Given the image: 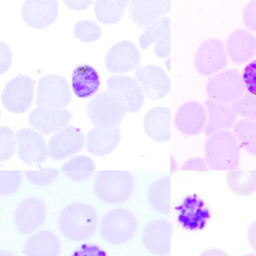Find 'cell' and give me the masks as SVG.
I'll return each mask as SVG.
<instances>
[{
  "label": "cell",
  "instance_id": "33",
  "mask_svg": "<svg viewBox=\"0 0 256 256\" xmlns=\"http://www.w3.org/2000/svg\"><path fill=\"white\" fill-rule=\"evenodd\" d=\"M170 18L164 16L145 28L138 39L140 48L145 49L156 42L170 28Z\"/></svg>",
  "mask_w": 256,
  "mask_h": 256
},
{
  "label": "cell",
  "instance_id": "6",
  "mask_svg": "<svg viewBox=\"0 0 256 256\" xmlns=\"http://www.w3.org/2000/svg\"><path fill=\"white\" fill-rule=\"evenodd\" d=\"M245 89L242 76L234 69L226 70L212 76L206 86L209 98L226 104L238 100L244 94Z\"/></svg>",
  "mask_w": 256,
  "mask_h": 256
},
{
  "label": "cell",
  "instance_id": "11",
  "mask_svg": "<svg viewBox=\"0 0 256 256\" xmlns=\"http://www.w3.org/2000/svg\"><path fill=\"white\" fill-rule=\"evenodd\" d=\"M107 90L116 95L126 112L134 113L142 107L144 100V90L138 80L128 75H114L106 81Z\"/></svg>",
  "mask_w": 256,
  "mask_h": 256
},
{
  "label": "cell",
  "instance_id": "14",
  "mask_svg": "<svg viewBox=\"0 0 256 256\" xmlns=\"http://www.w3.org/2000/svg\"><path fill=\"white\" fill-rule=\"evenodd\" d=\"M20 160L29 164H38L48 157V148L43 136L28 128H22L16 134Z\"/></svg>",
  "mask_w": 256,
  "mask_h": 256
},
{
  "label": "cell",
  "instance_id": "23",
  "mask_svg": "<svg viewBox=\"0 0 256 256\" xmlns=\"http://www.w3.org/2000/svg\"><path fill=\"white\" fill-rule=\"evenodd\" d=\"M146 134L153 140L166 142L170 138V111L169 108L156 106L150 109L143 120Z\"/></svg>",
  "mask_w": 256,
  "mask_h": 256
},
{
  "label": "cell",
  "instance_id": "42",
  "mask_svg": "<svg viewBox=\"0 0 256 256\" xmlns=\"http://www.w3.org/2000/svg\"><path fill=\"white\" fill-rule=\"evenodd\" d=\"M71 256H107V254L96 245L84 244L74 251Z\"/></svg>",
  "mask_w": 256,
  "mask_h": 256
},
{
  "label": "cell",
  "instance_id": "44",
  "mask_svg": "<svg viewBox=\"0 0 256 256\" xmlns=\"http://www.w3.org/2000/svg\"><path fill=\"white\" fill-rule=\"evenodd\" d=\"M247 238L250 247L256 252V220L250 224L248 228Z\"/></svg>",
  "mask_w": 256,
  "mask_h": 256
},
{
  "label": "cell",
  "instance_id": "24",
  "mask_svg": "<svg viewBox=\"0 0 256 256\" xmlns=\"http://www.w3.org/2000/svg\"><path fill=\"white\" fill-rule=\"evenodd\" d=\"M208 114V121L204 134L210 136L215 133L234 127L236 114L232 106L217 102L210 98L204 102Z\"/></svg>",
  "mask_w": 256,
  "mask_h": 256
},
{
  "label": "cell",
  "instance_id": "27",
  "mask_svg": "<svg viewBox=\"0 0 256 256\" xmlns=\"http://www.w3.org/2000/svg\"><path fill=\"white\" fill-rule=\"evenodd\" d=\"M100 84L96 70L86 64H80L74 68L72 77V89L78 98H86L93 95Z\"/></svg>",
  "mask_w": 256,
  "mask_h": 256
},
{
  "label": "cell",
  "instance_id": "43",
  "mask_svg": "<svg viewBox=\"0 0 256 256\" xmlns=\"http://www.w3.org/2000/svg\"><path fill=\"white\" fill-rule=\"evenodd\" d=\"M206 162L202 158H192L184 162L180 170L206 172L208 170V168Z\"/></svg>",
  "mask_w": 256,
  "mask_h": 256
},
{
  "label": "cell",
  "instance_id": "12",
  "mask_svg": "<svg viewBox=\"0 0 256 256\" xmlns=\"http://www.w3.org/2000/svg\"><path fill=\"white\" fill-rule=\"evenodd\" d=\"M84 142V136L79 128L66 126L50 137L48 152L52 159L62 160L82 150Z\"/></svg>",
  "mask_w": 256,
  "mask_h": 256
},
{
  "label": "cell",
  "instance_id": "41",
  "mask_svg": "<svg viewBox=\"0 0 256 256\" xmlns=\"http://www.w3.org/2000/svg\"><path fill=\"white\" fill-rule=\"evenodd\" d=\"M170 29L169 28L156 41L154 46V52L158 58H166L170 53Z\"/></svg>",
  "mask_w": 256,
  "mask_h": 256
},
{
  "label": "cell",
  "instance_id": "39",
  "mask_svg": "<svg viewBox=\"0 0 256 256\" xmlns=\"http://www.w3.org/2000/svg\"><path fill=\"white\" fill-rule=\"evenodd\" d=\"M242 78L248 92L256 94V59L245 66Z\"/></svg>",
  "mask_w": 256,
  "mask_h": 256
},
{
  "label": "cell",
  "instance_id": "22",
  "mask_svg": "<svg viewBox=\"0 0 256 256\" xmlns=\"http://www.w3.org/2000/svg\"><path fill=\"white\" fill-rule=\"evenodd\" d=\"M226 50L233 62H246L256 54V37L246 29L237 28L228 37Z\"/></svg>",
  "mask_w": 256,
  "mask_h": 256
},
{
  "label": "cell",
  "instance_id": "28",
  "mask_svg": "<svg viewBox=\"0 0 256 256\" xmlns=\"http://www.w3.org/2000/svg\"><path fill=\"white\" fill-rule=\"evenodd\" d=\"M148 197L149 203L156 212L168 214L170 210V178L166 176L154 180L150 186Z\"/></svg>",
  "mask_w": 256,
  "mask_h": 256
},
{
  "label": "cell",
  "instance_id": "20",
  "mask_svg": "<svg viewBox=\"0 0 256 256\" xmlns=\"http://www.w3.org/2000/svg\"><path fill=\"white\" fill-rule=\"evenodd\" d=\"M58 10L56 0H26L22 6V16L29 26L42 28L52 24Z\"/></svg>",
  "mask_w": 256,
  "mask_h": 256
},
{
  "label": "cell",
  "instance_id": "48",
  "mask_svg": "<svg viewBox=\"0 0 256 256\" xmlns=\"http://www.w3.org/2000/svg\"><path fill=\"white\" fill-rule=\"evenodd\" d=\"M171 171L174 172L176 170V164L174 160L171 158L170 160Z\"/></svg>",
  "mask_w": 256,
  "mask_h": 256
},
{
  "label": "cell",
  "instance_id": "40",
  "mask_svg": "<svg viewBox=\"0 0 256 256\" xmlns=\"http://www.w3.org/2000/svg\"><path fill=\"white\" fill-rule=\"evenodd\" d=\"M242 20L249 30L256 32V0L249 2L244 7Z\"/></svg>",
  "mask_w": 256,
  "mask_h": 256
},
{
  "label": "cell",
  "instance_id": "45",
  "mask_svg": "<svg viewBox=\"0 0 256 256\" xmlns=\"http://www.w3.org/2000/svg\"><path fill=\"white\" fill-rule=\"evenodd\" d=\"M64 2L71 9L82 10L86 8L90 5L92 1L64 0Z\"/></svg>",
  "mask_w": 256,
  "mask_h": 256
},
{
  "label": "cell",
  "instance_id": "7",
  "mask_svg": "<svg viewBox=\"0 0 256 256\" xmlns=\"http://www.w3.org/2000/svg\"><path fill=\"white\" fill-rule=\"evenodd\" d=\"M72 100L69 83L62 76L51 74L42 76L36 85L37 106L64 108Z\"/></svg>",
  "mask_w": 256,
  "mask_h": 256
},
{
  "label": "cell",
  "instance_id": "13",
  "mask_svg": "<svg viewBox=\"0 0 256 256\" xmlns=\"http://www.w3.org/2000/svg\"><path fill=\"white\" fill-rule=\"evenodd\" d=\"M140 54L136 44L123 40L113 44L104 59L106 70L111 73L123 74L136 69L140 63Z\"/></svg>",
  "mask_w": 256,
  "mask_h": 256
},
{
  "label": "cell",
  "instance_id": "47",
  "mask_svg": "<svg viewBox=\"0 0 256 256\" xmlns=\"http://www.w3.org/2000/svg\"><path fill=\"white\" fill-rule=\"evenodd\" d=\"M0 256H16L10 251L6 250H0Z\"/></svg>",
  "mask_w": 256,
  "mask_h": 256
},
{
  "label": "cell",
  "instance_id": "16",
  "mask_svg": "<svg viewBox=\"0 0 256 256\" xmlns=\"http://www.w3.org/2000/svg\"><path fill=\"white\" fill-rule=\"evenodd\" d=\"M134 76L146 96L152 100L162 98L170 90V78L159 66L147 64L138 66L135 69Z\"/></svg>",
  "mask_w": 256,
  "mask_h": 256
},
{
  "label": "cell",
  "instance_id": "30",
  "mask_svg": "<svg viewBox=\"0 0 256 256\" xmlns=\"http://www.w3.org/2000/svg\"><path fill=\"white\" fill-rule=\"evenodd\" d=\"M128 0H98L94 4V12L98 20L106 24L119 22L128 6Z\"/></svg>",
  "mask_w": 256,
  "mask_h": 256
},
{
  "label": "cell",
  "instance_id": "36",
  "mask_svg": "<svg viewBox=\"0 0 256 256\" xmlns=\"http://www.w3.org/2000/svg\"><path fill=\"white\" fill-rule=\"evenodd\" d=\"M16 145V136L12 129L6 126L0 128V161L10 158L14 154Z\"/></svg>",
  "mask_w": 256,
  "mask_h": 256
},
{
  "label": "cell",
  "instance_id": "46",
  "mask_svg": "<svg viewBox=\"0 0 256 256\" xmlns=\"http://www.w3.org/2000/svg\"><path fill=\"white\" fill-rule=\"evenodd\" d=\"M199 256H229L224 251L218 248H209L202 252Z\"/></svg>",
  "mask_w": 256,
  "mask_h": 256
},
{
  "label": "cell",
  "instance_id": "2",
  "mask_svg": "<svg viewBox=\"0 0 256 256\" xmlns=\"http://www.w3.org/2000/svg\"><path fill=\"white\" fill-rule=\"evenodd\" d=\"M134 186V176L126 170L98 171L94 182L96 196L109 204H120L132 196Z\"/></svg>",
  "mask_w": 256,
  "mask_h": 256
},
{
  "label": "cell",
  "instance_id": "32",
  "mask_svg": "<svg viewBox=\"0 0 256 256\" xmlns=\"http://www.w3.org/2000/svg\"><path fill=\"white\" fill-rule=\"evenodd\" d=\"M234 132L241 146L250 154L256 156V121L240 120L235 123Z\"/></svg>",
  "mask_w": 256,
  "mask_h": 256
},
{
  "label": "cell",
  "instance_id": "31",
  "mask_svg": "<svg viewBox=\"0 0 256 256\" xmlns=\"http://www.w3.org/2000/svg\"><path fill=\"white\" fill-rule=\"evenodd\" d=\"M61 170L71 180L81 182L88 180L93 174L95 166L90 157L79 155L66 162L62 167Z\"/></svg>",
  "mask_w": 256,
  "mask_h": 256
},
{
  "label": "cell",
  "instance_id": "38",
  "mask_svg": "<svg viewBox=\"0 0 256 256\" xmlns=\"http://www.w3.org/2000/svg\"><path fill=\"white\" fill-rule=\"evenodd\" d=\"M24 174L31 183L41 186L52 182L56 178L58 172L54 168H44L36 170H26Z\"/></svg>",
  "mask_w": 256,
  "mask_h": 256
},
{
  "label": "cell",
  "instance_id": "37",
  "mask_svg": "<svg viewBox=\"0 0 256 256\" xmlns=\"http://www.w3.org/2000/svg\"><path fill=\"white\" fill-rule=\"evenodd\" d=\"M22 181L19 170L0 171V194L1 196L9 195L19 188Z\"/></svg>",
  "mask_w": 256,
  "mask_h": 256
},
{
  "label": "cell",
  "instance_id": "26",
  "mask_svg": "<svg viewBox=\"0 0 256 256\" xmlns=\"http://www.w3.org/2000/svg\"><path fill=\"white\" fill-rule=\"evenodd\" d=\"M60 251L58 238L48 230H40L30 236L24 246L26 256H58Z\"/></svg>",
  "mask_w": 256,
  "mask_h": 256
},
{
  "label": "cell",
  "instance_id": "19",
  "mask_svg": "<svg viewBox=\"0 0 256 256\" xmlns=\"http://www.w3.org/2000/svg\"><path fill=\"white\" fill-rule=\"evenodd\" d=\"M170 11L168 0H135L128 6L130 18L140 28L145 29Z\"/></svg>",
  "mask_w": 256,
  "mask_h": 256
},
{
  "label": "cell",
  "instance_id": "4",
  "mask_svg": "<svg viewBox=\"0 0 256 256\" xmlns=\"http://www.w3.org/2000/svg\"><path fill=\"white\" fill-rule=\"evenodd\" d=\"M126 112L121 100L108 90L96 94L89 100L86 106L90 120L96 127L100 128H118Z\"/></svg>",
  "mask_w": 256,
  "mask_h": 256
},
{
  "label": "cell",
  "instance_id": "10",
  "mask_svg": "<svg viewBox=\"0 0 256 256\" xmlns=\"http://www.w3.org/2000/svg\"><path fill=\"white\" fill-rule=\"evenodd\" d=\"M46 217L47 210L44 202L36 198H28L16 206L14 214V222L19 233L28 234L41 227Z\"/></svg>",
  "mask_w": 256,
  "mask_h": 256
},
{
  "label": "cell",
  "instance_id": "15",
  "mask_svg": "<svg viewBox=\"0 0 256 256\" xmlns=\"http://www.w3.org/2000/svg\"><path fill=\"white\" fill-rule=\"evenodd\" d=\"M176 210L178 223L189 230L203 229L210 217V211L204 202L196 194L186 196L176 207Z\"/></svg>",
  "mask_w": 256,
  "mask_h": 256
},
{
  "label": "cell",
  "instance_id": "3",
  "mask_svg": "<svg viewBox=\"0 0 256 256\" xmlns=\"http://www.w3.org/2000/svg\"><path fill=\"white\" fill-rule=\"evenodd\" d=\"M204 154L206 162L213 170L230 171L239 164V144L234 134L228 130L210 136L204 144Z\"/></svg>",
  "mask_w": 256,
  "mask_h": 256
},
{
  "label": "cell",
  "instance_id": "49",
  "mask_svg": "<svg viewBox=\"0 0 256 256\" xmlns=\"http://www.w3.org/2000/svg\"><path fill=\"white\" fill-rule=\"evenodd\" d=\"M243 256H256V253L250 252L246 254Z\"/></svg>",
  "mask_w": 256,
  "mask_h": 256
},
{
  "label": "cell",
  "instance_id": "1",
  "mask_svg": "<svg viewBox=\"0 0 256 256\" xmlns=\"http://www.w3.org/2000/svg\"><path fill=\"white\" fill-rule=\"evenodd\" d=\"M98 216L95 210L83 202H74L65 206L60 212L58 224L61 234L72 242L88 239L95 233Z\"/></svg>",
  "mask_w": 256,
  "mask_h": 256
},
{
  "label": "cell",
  "instance_id": "8",
  "mask_svg": "<svg viewBox=\"0 0 256 256\" xmlns=\"http://www.w3.org/2000/svg\"><path fill=\"white\" fill-rule=\"evenodd\" d=\"M34 82L28 75L16 76L4 86L1 102L4 108L10 112L20 114L30 107L34 96Z\"/></svg>",
  "mask_w": 256,
  "mask_h": 256
},
{
  "label": "cell",
  "instance_id": "17",
  "mask_svg": "<svg viewBox=\"0 0 256 256\" xmlns=\"http://www.w3.org/2000/svg\"><path fill=\"white\" fill-rule=\"evenodd\" d=\"M71 118L70 112L64 108L37 106L30 112L28 122L35 130L50 134L66 126Z\"/></svg>",
  "mask_w": 256,
  "mask_h": 256
},
{
  "label": "cell",
  "instance_id": "18",
  "mask_svg": "<svg viewBox=\"0 0 256 256\" xmlns=\"http://www.w3.org/2000/svg\"><path fill=\"white\" fill-rule=\"evenodd\" d=\"M172 227L169 221L157 219L149 222L144 228L142 242L146 249L157 256L169 254Z\"/></svg>",
  "mask_w": 256,
  "mask_h": 256
},
{
  "label": "cell",
  "instance_id": "9",
  "mask_svg": "<svg viewBox=\"0 0 256 256\" xmlns=\"http://www.w3.org/2000/svg\"><path fill=\"white\" fill-rule=\"evenodd\" d=\"M194 62L197 71L202 76H210L224 69L228 58L223 42L217 38L203 42L196 51Z\"/></svg>",
  "mask_w": 256,
  "mask_h": 256
},
{
  "label": "cell",
  "instance_id": "34",
  "mask_svg": "<svg viewBox=\"0 0 256 256\" xmlns=\"http://www.w3.org/2000/svg\"><path fill=\"white\" fill-rule=\"evenodd\" d=\"M73 33L81 41L90 42L96 40L102 34L99 25L90 20H78L74 25Z\"/></svg>",
  "mask_w": 256,
  "mask_h": 256
},
{
  "label": "cell",
  "instance_id": "29",
  "mask_svg": "<svg viewBox=\"0 0 256 256\" xmlns=\"http://www.w3.org/2000/svg\"><path fill=\"white\" fill-rule=\"evenodd\" d=\"M226 182L230 190L236 194L251 196L256 192V170H230Z\"/></svg>",
  "mask_w": 256,
  "mask_h": 256
},
{
  "label": "cell",
  "instance_id": "25",
  "mask_svg": "<svg viewBox=\"0 0 256 256\" xmlns=\"http://www.w3.org/2000/svg\"><path fill=\"white\" fill-rule=\"evenodd\" d=\"M121 136L118 128H104L95 126L86 134V150L98 156L108 155L117 147Z\"/></svg>",
  "mask_w": 256,
  "mask_h": 256
},
{
  "label": "cell",
  "instance_id": "35",
  "mask_svg": "<svg viewBox=\"0 0 256 256\" xmlns=\"http://www.w3.org/2000/svg\"><path fill=\"white\" fill-rule=\"evenodd\" d=\"M232 106L236 114L256 121V94L246 93L232 104Z\"/></svg>",
  "mask_w": 256,
  "mask_h": 256
},
{
  "label": "cell",
  "instance_id": "5",
  "mask_svg": "<svg viewBox=\"0 0 256 256\" xmlns=\"http://www.w3.org/2000/svg\"><path fill=\"white\" fill-rule=\"evenodd\" d=\"M134 214L127 208H117L108 211L100 226L102 238L111 244L120 245L130 240L138 229Z\"/></svg>",
  "mask_w": 256,
  "mask_h": 256
},
{
  "label": "cell",
  "instance_id": "21",
  "mask_svg": "<svg viewBox=\"0 0 256 256\" xmlns=\"http://www.w3.org/2000/svg\"><path fill=\"white\" fill-rule=\"evenodd\" d=\"M176 128L186 135H196L206 127L207 115L204 106L196 101L188 102L181 105L174 116Z\"/></svg>",
  "mask_w": 256,
  "mask_h": 256
}]
</instances>
